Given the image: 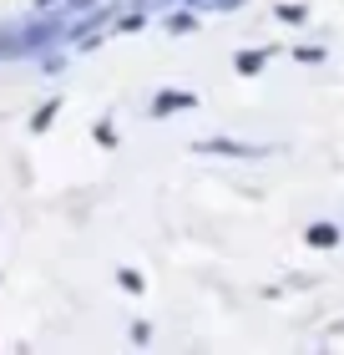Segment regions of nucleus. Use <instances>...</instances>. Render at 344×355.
Instances as JSON below:
<instances>
[{
  "mask_svg": "<svg viewBox=\"0 0 344 355\" xmlns=\"http://www.w3.org/2000/svg\"><path fill=\"white\" fill-rule=\"evenodd\" d=\"M198 153H228V157H233V153H238V157H248V148H238V142H203V148H198Z\"/></svg>",
  "mask_w": 344,
  "mask_h": 355,
  "instance_id": "nucleus-3",
  "label": "nucleus"
},
{
  "mask_svg": "<svg viewBox=\"0 0 344 355\" xmlns=\"http://www.w3.org/2000/svg\"><path fill=\"white\" fill-rule=\"evenodd\" d=\"M56 112H61V102H46V107L36 112V117H30V132H46V127H51V117H56Z\"/></svg>",
  "mask_w": 344,
  "mask_h": 355,
  "instance_id": "nucleus-2",
  "label": "nucleus"
},
{
  "mask_svg": "<svg viewBox=\"0 0 344 355\" xmlns=\"http://www.w3.org/2000/svg\"><path fill=\"white\" fill-rule=\"evenodd\" d=\"M192 107H198L192 92H157L152 96V117H172V112H192Z\"/></svg>",
  "mask_w": 344,
  "mask_h": 355,
  "instance_id": "nucleus-1",
  "label": "nucleus"
},
{
  "mask_svg": "<svg viewBox=\"0 0 344 355\" xmlns=\"http://www.w3.org/2000/svg\"><path fill=\"white\" fill-rule=\"evenodd\" d=\"M122 289H127V295H142V274L137 269H122Z\"/></svg>",
  "mask_w": 344,
  "mask_h": 355,
  "instance_id": "nucleus-5",
  "label": "nucleus"
},
{
  "mask_svg": "<svg viewBox=\"0 0 344 355\" xmlns=\"http://www.w3.org/2000/svg\"><path fill=\"white\" fill-rule=\"evenodd\" d=\"M81 6H91V0H66V10H81Z\"/></svg>",
  "mask_w": 344,
  "mask_h": 355,
  "instance_id": "nucleus-7",
  "label": "nucleus"
},
{
  "mask_svg": "<svg viewBox=\"0 0 344 355\" xmlns=\"http://www.w3.org/2000/svg\"><path fill=\"white\" fill-rule=\"evenodd\" d=\"M96 142H117V127H111V122H96Z\"/></svg>",
  "mask_w": 344,
  "mask_h": 355,
  "instance_id": "nucleus-6",
  "label": "nucleus"
},
{
  "mask_svg": "<svg viewBox=\"0 0 344 355\" xmlns=\"http://www.w3.org/2000/svg\"><path fill=\"white\" fill-rule=\"evenodd\" d=\"M264 61H269V51H248V56H238V71H258V67H264Z\"/></svg>",
  "mask_w": 344,
  "mask_h": 355,
  "instance_id": "nucleus-4",
  "label": "nucleus"
}]
</instances>
